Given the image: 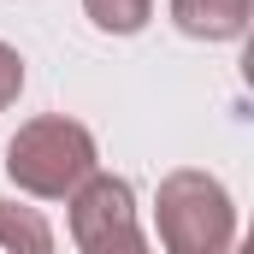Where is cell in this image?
<instances>
[{
  "mask_svg": "<svg viewBox=\"0 0 254 254\" xmlns=\"http://www.w3.org/2000/svg\"><path fill=\"white\" fill-rule=\"evenodd\" d=\"M6 178L24 195L71 201L95 178V136L71 119H30L6 142Z\"/></svg>",
  "mask_w": 254,
  "mask_h": 254,
  "instance_id": "6da1fadb",
  "label": "cell"
},
{
  "mask_svg": "<svg viewBox=\"0 0 254 254\" xmlns=\"http://www.w3.org/2000/svg\"><path fill=\"white\" fill-rule=\"evenodd\" d=\"M160 243L172 254H231L237 213L207 172H172L160 184Z\"/></svg>",
  "mask_w": 254,
  "mask_h": 254,
  "instance_id": "7a4b0ae2",
  "label": "cell"
},
{
  "mask_svg": "<svg viewBox=\"0 0 254 254\" xmlns=\"http://www.w3.org/2000/svg\"><path fill=\"white\" fill-rule=\"evenodd\" d=\"M71 237L83 254H148L136 231V195L125 178H89L71 195Z\"/></svg>",
  "mask_w": 254,
  "mask_h": 254,
  "instance_id": "3957f363",
  "label": "cell"
},
{
  "mask_svg": "<svg viewBox=\"0 0 254 254\" xmlns=\"http://www.w3.org/2000/svg\"><path fill=\"white\" fill-rule=\"evenodd\" d=\"M172 18H178L184 36L231 42V36H243V24H249V0H172Z\"/></svg>",
  "mask_w": 254,
  "mask_h": 254,
  "instance_id": "277c9868",
  "label": "cell"
},
{
  "mask_svg": "<svg viewBox=\"0 0 254 254\" xmlns=\"http://www.w3.org/2000/svg\"><path fill=\"white\" fill-rule=\"evenodd\" d=\"M0 243L12 254H54V231L36 207L24 201H0Z\"/></svg>",
  "mask_w": 254,
  "mask_h": 254,
  "instance_id": "5b68a950",
  "label": "cell"
},
{
  "mask_svg": "<svg viewBox=\"0 0 254 254\" xmlns=\"http://www.w3.org/2000/svg\"><path fill=\"white\" fill-rule=\"evenodd\" d=\"M89 6V18L101 24V30H113V36H136L142 24H148V12H154V0H83Z\"/></svg>",
  "mask_w": 254,
  "mask_h": 254,
  "instance_id": "8992f818",
  "label": "cell"
},
{
  "mask_svg": "<svg viewBox=\"0 0 254 254\" xmlns=\"http://www.w3.org/2000/svg\"><path fill=\"white\" fill-rule=\"evenodd\" d=\"M18 89H24V60H18V54L0 42V113L18 101Z\"/></svg>",
  "mask_w": 254,
  "mask_h": 254,
  "instance_id": "52a82bcc",
  "label": "cell"
}]
</instances>
